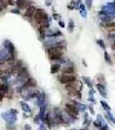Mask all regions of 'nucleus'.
I'll return each instance as SVG.
<instances>
[{"label":"nucleus","instance_id":"obj_21","mask_svg":"<svg viewBox=\"0 0 115 130\" xmlns=\"http://www.w3.org/2000/svg\"><path fill=\"white\" fill-rule=\"evenodd\" d=\"M72 130H73V129H72Z\"/></svg>","mask_w":115,"mask_h":130},{"label":"nucleus","instance_id":"obj_1","mask_svg":"<svg viewBox=\"0 0 115 130\" xmlns=\"http://www.w3.org/2000/svg\"><path fill=\"white\" fill-rule=\"evenodd\" d=\"M76 76L75 75H62L61 77H60V82L62 83V84H68V83H71V82L76 81Z\"/></svg>","mask_w":115,"mask_h":130},{"label":"nucleus","instance_id":"obj_20","mask_svg":"<svg viewBox=\"0 0 115 130\" xmlns=\"http://www.w3.org/2000/svg\"><path fill=\"white\" fill-rule=\"evenodd\" d=\"M81 130H86V129H81Z\"/></svg>","mask_w":115,"mask_h":130},{"label":"nucleus","instance_id":"obj_19","mask_svg":"<svg viewBox=\"0 0 115 130\" xmlns=\"http://www.w3.org/2000/svg\"><path fill=\"white\" fill-rule=\"evenodd\" d=\"M90 111H91L92 114H94V110H93V108H92V106H90Z\"/></svg>","mask_w":115,"mask_h":130},{"label":"nucleus","instance_id":"obj_2","mask_svg":"<svg viewBox=\"0 0 115 130\" xmlns=\"http://www.w3.org/2000/svg\"><path fill=\"white\" fill-rule=\"evenodd\" d=\"M65 108H66V109H67V110L73 111V112H75V113H76V114H79V109L76 108V106H75L74 103H70V102H67V103L65 104Z\"/></svg>","mask_w":115,"mask_h":130},{"label":"nucleus","instance_id":"obj_4","mask_svg":"<svg viewBox=\"0 0 115 130\" xmlns=\"http://www.w3.org/2000/svg\"><path fill=\"white\" fill-rule=\"evenodd\" d=\"M97 88H98V91L99 92V94L101 95L103 97H107V91H106V88H105V86L101 83H98L96 85Z\"/></svg>","mask_w":115,"mask_h":130},{"label":"nucleus","instance_id":"obj_16","mask_svg":"<svg viewBox=\"0 0 115 130\" xmlns=\"http://www.w3.org/2000/svg\"><path fill=\"white\" fill-rule=\"evenodd\" d=\"M105 59H106V61L107 62L111 63V58H110V56H108V54H107V51H105Z\"/></svg>","mask_w":115,"mask_h":130},{"label":"nucleus","instance_id":"obj_17","mask_svg":"<svg viewBox=\"0 0 115 130\" xmlns=\"http://www.w3.org/2000/svg\"><path fill=\"white\" fill-rule=\"evenodd\" d=\"M98 43L101 46L102 48H105V44H104V42H103V41H98Z\"/></svg>","mask_w":115,"mask_h":130},{"label":"nucleus","instance_id":"obj_7","mask_svg":"<svg viewBox=\"0 0 115 130\" xmlns=\"http://www.w3.org/2000/svg\"><path fill=\"white\" fill-rule=\"evenodd\" d=\"M62 55L63 53L62 52H59V53H56V54H54V55H50V56H48V58L50 59V60H59V59L62 58Z\"/></svg>","mask_w":115,"mask_h":130},{"label":"nucleus","instance_id":"obj_12","mask_svg":"<svg viewBox=\"0 0 115 130\" xmlns=\"http://www.w3.org/2000/svg\"><path fill=\"white\" fill-rule=\"evenodd\" d=\"M21 105H22V108L24 109V111H26V112H30V108L29 107V105H28L27 103H25V102H22Z\"/></svg>","mask_w":115,"mask_h":130},{"label":"nucleus","instance_id":"obj_9","mask_svg":"<svg viewBox=\"0 0 115 130\" xmlns=\"http://www.w3.org/2000/svg\"><path fill=\"white\" fill-rule=\"evenodd\" d=\"M25 3H26V0H17L16 1V4L20 7V8H24L25 7Z\"/></svg>","mask_w":115,"mask_h":130},{"label":"nucleus","instance_id":"obj_6","mask_svg":"<svg viewBox=\"0 0 115 130\" xmlns=\"http://www.w3.org/2000/svg\"><path fill=\"white\" fill-rule=\"evenodd\" d=\"M61 69V65L59 63H54L51 66V73L52 74H56Z\"/></svg>","mask_w":115,"mask_h":130},{"label":"nucleus","instance_id":"obj_13","mask_svg":"<svg viewBox=\"0 0 115 130\" xmlns=\"http://www.w3.org/2000/svg\"><path fill=\"white\" fill-rule=\"evenodd\" d=\"M100 104H101V106L103 107V109H105V110H108L109 111L110 109H111V108H110L109 106H108V104L106 102V101H100Z\"/></svg>","mask_w":115,"mask_h":130},{"label":"nucleus","instance_id":"obj_11","mask_svg":"<svg viewBox=\"0 0 115 130\" xmlns=\"http://www.w3.org/2000/svg\"><path fill=\"white\" fill-rule=\"evenodd\" d=\"M0 91L6 93L8 91V86H7V84H4V83L0 84Z\"/></svg>","mask_w":115,"mask_h":130},{"label":"nucleus","instance_id":"obj_10","mask_svg":"<svg viewBox=\"0 0 115 130\" xmlns=\"http://www.w3.org/2000/svg\"><path fill=\"white\" fill-rule=\"evenodd\" d=\"M38 30H39L41 37H42V38H44V37H45V28H43V27L42 26H39Z\"/></svg>","mask_w":115,"mask_h":130},{"label":"nucleus","instance_id":"obj_3","mask_svg":"<svg viewBox=\"0 0 115 130\" xmlns=\"http://www.w3.org/2000/svg\"><path fill=\"white\" fill-rule=\"evenodd\" d=\"M62 75H75V69L72 66H67L65 67L64 69H62Z\"/></svg>","mask_w":115,"mask_h":130},{"label":"nucleus","instance_id":"obj_8","mask_svg":"<svg viewBox=\"0 0 115 130\" xmlns=\"http://www.w3.org/2000/svg\"><path fill=\"white\" fill-rule=\"evenodd\" d=\"M36 11V8L34 7V6H30L29 8H28V10L26 11V13H25V16L26 17H32L33 14L35 13Z\"/></svg>","mask_w":115,"mask_h":130},{"label":"nucleus","instance_id":"obj_15","mask_svg":"<svg viewBox=\"0 0 115 130\" xmlns=\"http://www.w3.org/2000/svg\"><path fill=\"white\" fill-rule=\"evenodd\" d=\"M106 116H107V119H109L110 121H112V122H114V123H115V119L113 118V116H112V115L110 114V113H107V114H106Z\"/></svg>","mask_w":115,"mask_h":130},{"label":"nucleus","instance_id":"obj_14","mask_svg":"<svg viewBox=\"0 0 115 130\" xmlns=\"http://www.w3.org/2000/svg\"><path fill=\"white\" fill-rule=\"evenodd\" d=\"M83 80L85 81V82H86V84L88 86L89 88H93V85H92V83H91V82H90V80L88 79V78H86V77H83Z\"/></svg>","mask_w":115,"mask_h":130},{"label":"nucleus","instance_id":"obj_5","mask_svg":"<svg viewBox=\"0 0 115 130\" xmlns=\"http://www.w3.org/2000/svg\"><path fill=\"white\" fill-rule=\"evenodd\" d=\"M67 93L70 96H72L74 98H77V99H80L81 98V93L80 91L78 90H71V91H67Z\"/></svg>","mask_w":115,"mask_h":130},{"label":"nucleus","instance_id":"obj_18","mask_svg":"<svg viewBox=\"0 0 115 130\" xmlns=\"http://www.w3.org/2000/svg\"><path fill=\"white\" fill-rule=\"evenodd\" d=\"M59 24H61L62 25V27L63 28V27H65V24H64V23H62V22H59Z\"/></svg>","mask_w":115,"mask_h":130}]
</instances>
